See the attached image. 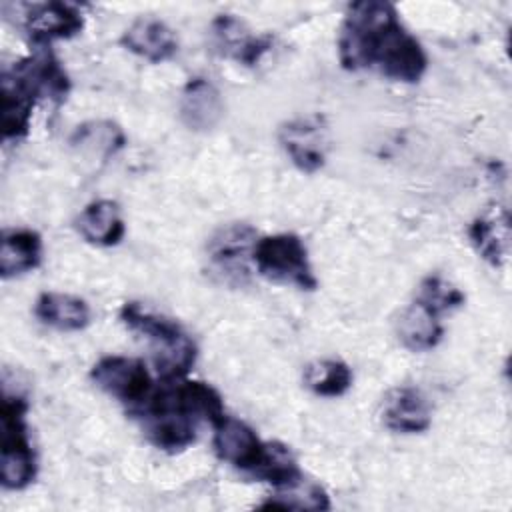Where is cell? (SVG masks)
Instances as JSON below:
<instances>
[{
  "instance_id": "obj_2",
  "label": "cell",
  "mask_w": 512,
  "mask_h": 512,
  "mask_svg": "<svg viewBox=\"0 0 512 512\" xmlns=\"http://www.w3.org/2000/svg\"><path fill=\"white\" fill-rule=\"evenodd\" d=\"M220 392L200 380H162L150 398L132 412L146 438L168 454L182 452L196 440L198 422L214 424L224 416Z\"/></svg>"
},
{
  "instance_id": "obj_6",
  "label": "cell",
  "mask_w": 512,
  "mask_h": 512,
  "mask_svg": "<svg viewBox=\"0 0 512 512\" xmlns=\"http://www.w3.org/2000/svg\"><path fill=\"white\" fill-rule=\"evenodd\" d=\"M256 240V230L244 222L218 228L206 244L210 272L230 288L246 286L250 282V260Z\"/></svg>"
},
{
  "instance_id": "obj_14",
  "label": "cell",
  "mask_w": 512,
  "mask_h": 512,
  "mask_svg": "<svg viewBox=\"0 0 512 512\" xmlns=\"http://www.w3.org/2000/svg\"><path fill=\"white\" fill-rule=\"evenodd\" d=\"M382 422L392 432L420 434L432 424V406L422 390L398 386L390 390L384 400Z\"/></svg>"
},
{
  "instance_id": "obj_3",
  "label": "cell",
  "mask_w": 512,
  "mask_h": 512,
  "mask_svg": "<svg viewBox=\"0 0 512 512\" xmlns=\"http://www.w3.org/2000/svg\"><path fill=\"white\" fill-rule=\"evenodd\" d=\"M120 320L128 330L148 340L152 362L162 380L184 378L196 364L198 346L176 320L148 310L138 302H124Z\"/></svg>"
},
{
  "instance_id": "obj_15",
  "label": "cell",
  "mask_w": 512,
  "mask_h": 512,
  "mask_svg": "<svg viewBox=\"0 0 512 512\" xmlns=\"http://www.w3.org/2000/svg\"><path fill=\"white\" fill-rule=\"evenodd\" d=\"M120 44L128 52H132L152 64L166 62L178 52V38H176L174 30L158 18L134 20L122 32Z\"/></svg>"
},
{
  "instance_id": "obj_23",
  "label": "cell",
  "mask_w": 512,
  "mask_h": 512,
  "mask_svg": "<svg viewBox=\"0 0 512 512\" xmlns=\"http://www.w3.org/2000/svg\"><path fill=\"white\" fill-rule=\"evenodd\" d=\"M302 380L312 394L322 398H338L350 390L354 374L344 360L322 358L306 364Z\"/></svg>"
},
{
  "instance_id": "obj_21",
  "label": "cell",
  "mask_w": 512,
  "mask_h": 512,
  "mask_svg": "<svg viewBox=\"0 0 512 512\" xmlns=\"http://www.w3.org/2000/svg\"><path fill=\"white\" fill-rule=\"evenodd\" d=\"M0 102H2V134L4 140H22L30 130L32 110L36 98L6 70L0 76Z\"/></svg>"
},
{
  "instance_id": "obj_13",
  "label": "cell",
  "mask_w": 512,
  "mask_h": 512,
  "mask_svg": "<svg viewBox=\"0 0 512 512\" xmlns=\"http://www.w3.org/2000/svg\"><path fill=\"white\" fill-rule=\"evenodd\" d=\"M178 112L188 130L208 132L220 124L224 116V100L220 90L208 78L194 76L180 92Z\"/></svg>"
},
{
  "instance_id": "obj_25",
  "label": "cell",
  "mask_w": 512,
  "mask_h": 512,
  "mask_svg": "<svg viewBox=\"0 0 512 512\" xmlns=\"http://www.w3.org/2000/svg\"><path fill=\"white\" fill-rule=\"evenodd\" d=\"M300 476L304 474L296 462V456L286 444H280V442H266L264 458L258 464V468L250 474V478L268 482L274 488L290 484Z\"/></svg>"
},
{
  "instance_id": "obj_5",
  "label": "cell",
  "mask_w": 512,
  "mask_h": 512,
  "mask_svg": "<svg viewBox=\"0 0 512 512\" xmlns=\"http://www.w3.org/2000/svg\"><path fill=\"white\" fill-rule=\"evenodd\" d=\"M252 262L260 276L280 284H292L312 292L318 288V278L308 258L306 244L298 234L278 232L260 236L254 244Z\"/></svg>"
},
{
  "instance_id": "obj_24",
  "label": "cell",
  "mask_w": 512,
  "mask_h": 512,
  "mask_svg": "<svg viewBox=\"0 0 512 512\" xmlns=\"http://www.w3.org/2000/svg\"><path fill=\"white\" fill-rule=\"evenodd\" d=\"M258 508H278V510H328L330 498L326 490L314 482L300 476L298 480L274 488V494L262 502Z\"/></svg>"
},
{
  "instance_id": "obj_11",
  "label": "cell",
  "mask_w": 512,
  "mask_h": 512,
  "mask_svg": "<svg viewBox=\"0 0 512 512\" xmlns=\"http://www.w3.org/2000/svg\"><path fill=\"white\" fill-rule=\"evenodd\" d=\"M210 32L214 50L242 66L258 64L272 48V38L268 34H252L234 14H218L210 24Z\"/></svg>"
},
{
  "instance_id": "obj_18",
  "label": "cell",
  "mask_w": 512,
  "mask_h": 512,
  "mask_svg": "<svg viewBox=\"0 0 512 512\" xmlns=\"http://www.w3.org/2000/svg\"><path fill=\"white\" fill-rule=\"evenodd\" d=\"M68 144L80 158L104 164L124 148L126 134L112 120H88L74 128Z\"/></svg>"
},
{
  "instance_id": "obj_8",
  "label": "cell",
  "mask_w": 512,
  "mask_h": 512,
  "mask_svg": "<svg viewBox=\"0 0 512 512\" xmlns=\"http://www.w3.org/2000/svg\"><path fill=\"white\" fill-rule=\"evenodd\" d=\"M278 142L290 162L304 174H314L324 168L330 134L328 124L320 114L292 118L278 128Z\"/></svg>"
},
{
  "instance_id": "obj_19",
  "label": "cell",
  "mask_w": 512,
  "mask_h": 512,
  "mask_svg": "<svg viewBox=\"0 0 512 512\" xmlns=\"http://www.w3.org/2000/svg\"><path fill=\"white\" fill-rule=\"evenodd\" d=\"M42 262V236L30 228H12L2 232L0 240V276L14 278L32 272Z\"/></svg>"
},
{
  "instance_id": "obj_4",
  "label": "cell",
  "mask_w": 512,
  "mask_h": 512,
  "mask_svg": "<svg viewBox=\"0 0 512 512\" xmlns=\"http://www.w3.org/2000/svg\"><path fill=\"white\" fill-rule=\"evenodd\" d=\"M28 400L20 392L4 386L2 396V444H0V482L6 490H22L36 478V454L26 426Z\"/></svg>"
},
{
  "instance_id": "obj_12",
  "label": "cell",
  "mask_w": 512,
  "mask_h": 512,
  "mask_svg": "<svg viewBox=\"0 0 512 512\" xmlns=\"http://www.w3.org/2000/svg\"><path fill=\"white\" fill-rule=\"evenodd\" d=\"M84 28V14L80 6L70 2L34 4L24 16V30L28 38L46 48L54 40H66L80 34Z\"/></svg>"
},
{
  "instance_id": "obj_26",
  "label": "cell",
  "mask_w": 512,
  "mask_h": 512,
  "mask_svg": "<svg viewBox=\"0 0 512 512\" xmlns=\"http://www.w3.org/2000/svg\"><path fill=\"white\" fill-rule=\"evenodd\" d=\"M416 298L440 314L456 310L466 302L464 292L438 274H430L420 282Z\"/></svg>"
},
{
  "instance_id": "obj_1",
  "label": "cell",
  "mask_w": 512,
  "mask_h": 512,
  "mask_svg": "<svg viewBox=\"0 0 512 512\" xmlns=\"http://www.w3.org/2000/svg\"><path fill=\"white\" fill-rule=\"evenodd\" d=\"M338 60L344 70L376 68L382 76L416 84L428 68V56L400 20L394 4L362 0L348 6L338 32Z\"/></svg>"
},
{
  "instance_id": "obj_9",
  "label": "cell",
  "mask_w": 512,
  "mask_h": 512,
  "mask_svg": "<svg viewBox=\"0 0 512 512\" xmlns=\"http://www.w3.org/2000/svg\"><path fill=\"white\" fill-rule=\"evenodd\" d=\"M10 72L36 100H50L60 104L70 92V78L62 68L60 60L46 48L30 54L12 66L4 68Z\"/></svg>"
},
{
  "instance_id": "obj_10",
  "label": "cell",
  "mask_w": 512,
  "mask_h": 512,
  "mask_svg": "<svg viewBox=\"0 0 512 512\" xmlns=\"http://www.w3.org/2000/svg\"><path fill=\"white\" fill-rule=\"evenodd\" d=\"M212 428V446L216 456L250 476L264 458L266 442L260 440L246 422L228 414L220 416Z\"/></svg>"
},
{
  "instance_id": "obj_22",
  "label": "cell",
  "mask_w": 512,
  "mask_h": 512,
  "mask_svg": "<svg viewBox=\"0 0 512 512\" xmlns=\"http://www.w3.org/2000/svg\"><path fill=\"white\" fill-rule=\"evenodd\" d=\"M468 236L480 258L492 266H502L508 252V212L496 210V214L476 218Z\"/></svg>"
},
{
  "instance_id": "obj_17",
  "label": "cell",
  "mask_w": 512,
  "mask_h": 512,
  "mask_svg": "<svg viewBox=\"0 0 512 512\" xmlns=\"http://www.w3.org/2000/svg\"><path fill=\"white\" fill-rule=\"evenodd\" d=\"M76 230L88 244L110 248L122 242L126 224L120 206L114 200L100 198L82 208L76 218Z\"/></svg>"
},
{
  "instance_id": "obj_20",
  "label": "cell",
  "mask_w": 512,
  "mask_h": 512,
  "mask_svg": "<svg viewBox=\"0 0 512 512\" xmlns=\"http://www.w3.org/2000/svg\"><path fill=\"white\" fill-rule=\"evenodd\" d=\"M34 316L50 328L78 332L90 324V306L74 294L42 292L34 302Z\"/></svg>"
},
{
  "instance_id": "obj_7",
  "label": "cell",
  "mask_w": 512,
  "mask_h": 512,
  "mask_svg": "<svg viewBox=\"0 0 512 512\" xmlns=\"http://www.w3.org/2000/svg\"><path fill=\"white\" fill-rule=\"evenodd\" d=\"M90 380L96 388L128 406L130 414L150 398L156 386L142 360L120 354L102 356L90 368Z\"/></svg>"
},
{
  "instance_id": "obj_16",
  "label": "cell",
  "mask_w": 512,
  "mask_h": 512,
  "mask_svg": "<svg viewBox=\"0 0 512 512\" xmlns=\"http://www.w3.org/2000/svg\"><path fill=\"white\" fill-rule=\"evenodd\" d=\"M440 316V312L414 298L396 322V334L402 346L410 352H426L436 348L444 336Z\"/></svg>"
}]
</instances>
